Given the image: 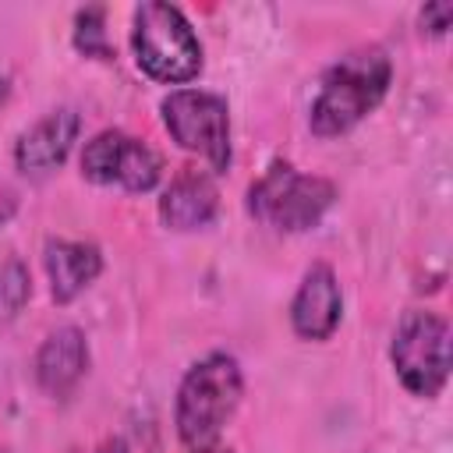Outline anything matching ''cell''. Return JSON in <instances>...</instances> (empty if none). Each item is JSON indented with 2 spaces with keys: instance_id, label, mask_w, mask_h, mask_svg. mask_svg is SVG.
<instances>
[{
  "instance_id": "6da1fadb",
  "label": "cell",
  "mask_w": 453,
  "mask_h": 453,
  "mask_svg": "<svg viewBox=\"0 0 453 453\" xmlns=\"http://www.w3.org/2000/svg\"><path fill=\"white\" fill-rule=\"evenodd\" d=\"M389 78H393V64L379 46H361L340 57L322 74L319 92L311 99V113H308L311 131L329 138L361 124L386 99Z\"/></svg>"
},
{
  "instance_id": "7a4b0ae2",
  "label": "cell",
  "mask_w": 453,
  "mask_h": 453,
  "mask_svg": "<svg viewBox=\"0 0 453 453\" xmlns=\"http://www.w3.org/2000/svg\"><path fill=\"white\" fill-rule=\"evenodd\" d=\"M241 393H244L241 365L230 354L212 350L202 361H195L188 375L180 379L177 403H173V425H177L180 442L188 449L212 446L223 425L234 418Z\"/></svg>"
},
{
  "instance_id": "3957f363",
  "label": "cell",
  "mask_w": 453,
  "mask_h": 453,
  "mask_svg": "<svg viewBox=\"0 0 453 453\" xmlns=\"http://www.w3.org/2000/svg\"><path fill=\"white\" fill-rule=\"evenodd\" d=\"M131 46L138 67L152 81L184 85L202 71V42L180 7L149 0L134 11Z\"/></svg>"
},
{
  "instance_id": "277c9868",
  "label": "cell",
  "mask_w": 453,
  "mask_h": 453,
  "mask_svg": "<svg viewBox=\"0 0 453 453\" xmlns=\"http://www.w3.org/2000/svg\"><path fill=\"white\" fill-rule=\"evenodd\" d=\"M333 202H336L333 180L297 173L287 159H273L269 170L248 188V212L287 234H301L315 226Z\"/></svg>"
},
{
  "instance_id": "5b68a950",
  "label": "cell",
  "mask_w": 453,
  "mask_h": 453,
  "mask_svg": "<svg viewBox=\"0 0 453 453\" xmlns=\"http://www.w3.org/2000/svg\"><path fill=\"white\" fill-rule=\"evenodd\" d=\"M389 361L414 396H439L449 379V322L435 311H407L393 333Z\"/></svg>"
},
{
  "instance_id": "8992f818",
  "label": "cell",
  "mask_w": 453,
  "mask_h": 453,
  "mask_svg": "<svg viewBox=\"0 0 453 453\" xmlns=\"http://www.w3.org/2000/svg\"><path fill=\"white\" fill-rule=\"evenodd\" d=\"M159 110L170 138L180 149L198 152L216 173L230 170V110L223 96L202 88H177L163 99Z\"/></svg>"
},
{
  "instance_id": "52a82bcc",
  "label": "cell",
  "mask_w": 453,
  "mask_h": 453,
  "mask_svg": "<svg viewBox=\"0 0 453 453\" xmlns=\"http://www.w3.org/2000/svg\"><path fill=\"white\" fill-rule=\"evenodd\" d=\"M81 173L96 184H120L124 191H152L163 177L159 152L117 127L99 131L81 149Z\"/></svg>"
},
{
  "instance_id": "ba28073f",
  "label": "cell",
  "mask_w": 453,
  "mask_h": 453,
  "mask_svg": "<svg viewBox=\"0 0 453 453\" xmlns=\"http://www.w3.org/2000/svg\"><path fill=\"white\" fill-rule=\"evenodd\" d=\"M343 315V294L336 283L333 265L315 262L290 301V326L301 340H329Z\"/></svg>"
},
{
  "instance_id": "9c48e42d",
  "label": "cell",
  "mask_w": 453,
  "mask_h": 453,
  "mask_svg": "<svg viewBox=\"0 0 453 453\" xmlns=\"http://www.w3.org/2000/svg\"><path fill=\"white\" fill-rule=\"evenodd\" d=\"M78 131H81V117L71 110V106H60V110H50L42 120H35L14 145V163L21 173L28 177H42L50 170H57L71 145L78 142Z\"/></svg>"
},
{
  "instance_id": "30bf717a",
  "label": "cell",
  "mask_w": 453,
  "mask_h": 453,
  "mask_svg": "<svg viewBox=\"0 0 453 453\" xmlns=\"http://www.w3.org/2000/svg\"><path fill=\"white\" fill-rule=\"evenodd\" d=\"M88 368V343L78 326H57L35 354V382L50 396H67Z\"/></svg>"
},
{
  "instance_id": "8fae6325",
  "label": "cell",
  "mask_w": 453,
  "mask_h": 453,
  "mask_svg": "<svg viewBox=\"0 0 453 453\" xmlns=\"http://www.w3.org/2000/svg\"><path fill=\"white\" fill-rule=\"evenodd\" d=\"M216 209H219V191H216L212 177L202 170H191V166L180 170L159 198V219L170 230H198V226L212 223Z\"/></svg>"
},
{
  "instance_id": "7c38bea8",
  "label": "cell",
  "mask_w": 453,
  "mask_h": 453,
  "mask_svg": "<svg viewBox=\"0 0 453 453\" xmlns=\"http://www.w3.org/2000/svg\"><path fill=\"white\" fill-rule=\"evenodd\" d=\"M46 276H50V294L57 304H71L99 273H103V251L88 241H46L42 251Z\"/></svg>"
},
{
  "instance_id": "4fadbf2b",
  "label": "cell",
  "mask_w": 453,
  "mask_h": 453,
  "mask_svg": "<svg viewBox=\"0 0 453 453\" xmlns=\"http://www.w3.org/2000/svg\"><path fill=\"white\" fill-rule=\"evenodd\" d=\"M28 297H32L28 265L21 258H0V329L18 319Z\"/></svg>"
},
{
  "instance_id": "5bb4252c",
  "label": "cell",
  "mask_w": 453,
  "mask_h": 453,
  "mask_svg": "<svg viewBox=\"0 0 453 453\" xmlns=\"http://www.w3.org/2000/svg\"><path fill=\"white\" fill-rule=\"evenodd\" d=\"M74 46L85 57L113 60V46L106 39V11L103 7H85V11L74 14Z\"/></svg>"
},
{
  "instance_id": "9a60e30c",
  "label": "cell",
  "mask_w": 453,
  "mask_h": 453,
  "mask_svg": "<svg viewBox=\"0 0 453 453\" xmlns=\"http://www.w3.org/2000/svg\"><path fill=\"white\" fill-rule=\"evenodd\" d=\"M453 21V7L449 4H425L421 7V28H428L432 35H446Z\"/></svg>"
},
{
  "instance_id": "2e32d148",
  "label": "cell",
  "mask_w": 453,
  "mask_h": 453,
  "mask_svg": "<svg viewBox=\"0 0 453 453\" xmlns=\"http://www.w3.org/2000/svg\"><path fill=\"white\" fill-rule=\"evenodd\" d=\"M96 453H131V449H127V442H124V439H106Z\"/></svg>"
},
{
  "instance_id": "e0dca14e",
  "label": "cell",
  "mask_w": 453,
  "mask_h": 453,
  "mask_svg": "<svg viewBox=\"0 0 453 453\" xmlns=\"http://www.w3.org/2000/svg\"><path fill=\"white\" fill-rule=\"evenodd\" d=\"M7 96H11V81H7V74H0V106L7 103Z\"/></svg>"
},
{
  "instance_id": "ac0fdd59",
  "label": "cell",
  "mask_w": 453,
  "mask_h": 453,
  "mask_svg": "<svg viewBox=\"0 0 453 453\" xmlns=\"http://www.w3.org/2000/svg\"><path fill=\"white\" fill-rule=\"evenodd\" d=\"M191 453H234V449H223V446H205V449H191Z\"/></svg>"
},
{
  "instance_id": "d6986e66",
  "label": "cell",
  "mask_w": 453,
  "mask_h": 453,
  "mask_svg": "<svg viewBox=\"0 0 453 453\" xmlns=\"http://www.w3.org/2000/svg\"><path fill=\"white\" fill-rule=\"evenodd\" d=\"M0 453H4V449H0Z\"/></svg>"
}]
</instances>
